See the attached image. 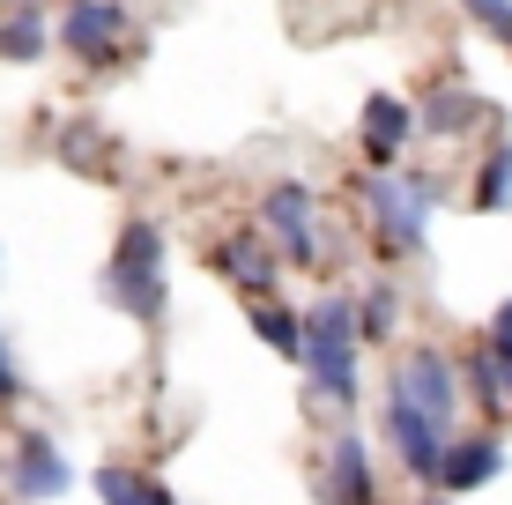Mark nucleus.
I'll list each match as a JSON object with an SVG mask.
<instances>
[{"label": "nucleus", "mask_w": 512, "mask_h": 505, "mask_svg": "<svg viewBox=\"0 0 512 505\" xmlns=\"http://www.w3.org/2000/svg\"><path fill=\"white\" fill-rule=\"evenodd\" d=\"M8 491L15 505H60L67 491H75V461L60 454V439L52 431H23L8 454Z\"/></svg>", "instance_id": "obj_11"}, {"label": "nucleus", "mask_w": 512, "mask_h": 505, "mask_svg": "<svg viewBox=\"0 0 512 505\" xmlns=\"http://www.w3.org/2000/svg\"><path fill=\"white\" fill-rule=\"evenodd\" d=\"M97 298L134 327H164L171 320V238L156 216H119L112 231V253L97 268Z\"/></svg>", "instance_id": "obj_2"}, {"label": "nucleus", "mask_w": 512, "mask_h": 505, "mask_svg": "<svg viewBox=\"0 0 512 505\" xmlns=\"http://www.w3.org/2000/svg\"><path fill=\"white\" fill-rule=\"evenodd\" d=\"M483 350H490V364H498V379H505V402H512V298L483 320Z\"/></svg>", "instance_id": "obj_21"}, {"label": "nucleus", "mask_w": 512, "mask_h": 505, "mask_svg": "<svg viewBox=\"0 0 512 505\" xmlns=\"http://www.w3.org/2000/svg\"><path fill=\"white\" fill-rule=\"evenodd\" d=\"M312 491H320V505H379V468H372V446H364L357 424L327 431L320 468H312Z\"/></svg>", "instance_id": "obj_9"}, {"label": "nucleus", "mask_w": 512, "mask_h": 505, "mask_svg": "<svg viewBox=\"0 0 512 505\" xmlns=\"http://www.w3.org/2000/svg\"><path fill=\"white\" fill-rule=\"evenodd\" d=\"M379 394H394V402L423 409L431 424L461 431V409H468V372H461V357H453V350H438V342H409V350H394V364H386V387H379Z\"/></svg>", "instance_id": "obj_6"}, {"label": "nucleus", "mask_w": 512, "mask_h": 505, "mask_svg": "<svg viewBox=\"0 0 512 505\" xmlns=\"http://www.w3.org/2000/svg\"><path fill=\"white\" fill-rule=\"evenodd\" d=\"M461 15L483 30V38H498V45L512 52V0H461Z\"/></svg>", "instance_id": "obj_22"}, {"label": "nucleus", "mask_w": 512, "mask_h": 505, "mask_svg": "<svg viewBox=\"0 0 512 505\" xmlns=\"http://www.w3.org/2000/svg\"><path fill=\"white\" fill-rule=\"evenodd\" d=\"M245 327L260 335V350L282 357V364H305V305H290L275 290V298H253L245 305Z\"/></svg>", "instance_id": "obj_15"}, {"label": "nucleus", "mask_w": 512, "mask_h": 505, "mask_svg": "<svg viewBox=\"0 0 512 505\" xmlns=\"http://www.w3.org/2000/svg\"><path fill=\"white\" fill-rule=\"evenodd\" d=\"M253 223L268 231V246L290 260L297 275H320L327 268V201L312 179H268L253 201Z\"/></svg>", "instance_id": "obj_5"}, {"label": "nucleus", "mask_w": 512, "mask_h": 505, "mask_svg": "<svg viewBox=\"0 0 512 505\" xmlns=\"http://www.w3.org/2000/svg\"><path fill=\"white\" fill-rule=\"evenodd\" d=\"M97 498L104 505H186L164 476H149V468H134V461H104L97 468Z\"/></svg>", "instance_id": "obj_18"}, {"label": "nucleus", "mask_w": 512, "mask_h": 505, "mask_svg": "<svg viewBox=\"0 0 512 505\" xmlns=\"http://www.w3.org/2000/svg\"><path fill=\"white\" fill-rule=\"evenodd\" d=\"M349 142H357V164L364 171H394L409 164V149L423 142V119H416V97L401 90H372L349 119Z\"/></svg>", "instance_id": "obj_8"}, {"label": "nucleus", "mask_w": 512, "mask_h": 505, "mask_svg": "<svg viewBox=\"0 0 512 505\" xmlns=\"http://www.w3.org/2000/svg\"><path fill=\"white\" fill-rule=\"evenodd\" d=\"M416 119H423V134H431V142H468V134L490 127V97L475 90V82L446 75V82H431V90L416 97Z\"/></svg>", "instance_id": "obj_12"}, {"label": "nucleus", "mask_w": 512, "mask_h": 505, "mask_svg": "<svg viewBox=\"0 0 512 505\" xmlns=\"http://www.w3.org/2000/svg\"><path fill=\"white\" fill-rule=\"evenodd\" d=\"M468 208H475V216H512V142H505V134L475 156V171H468Z\"/></svg>", "instance_id": "obj_17"}, {"label": "nucleus", "mask_w": 512, "mask_h": 505, "mask_svg": "<svg viewBox=\"0 0 512 505\" xmlns=\"http://www.w3.org/2000/svg\"><path fill=\"white\" fill-rule=\"evenodd\" d=\"M498 476H505V439H498V424H490V431H453L431 491L468 498V491H483V483H498Z\"/></svg>", "instance_id": "obj_13"}, {"label": "nucleus", "mask_w": 512, "mask_h": 505, "mask_svg": "<svg viewBox=\"0 0 512 505\" xmlns=\"http://www.w3.org/2000/svg\"><path fill=\"white\" fill-rule=\"evenodd\" d=\"M379 431H386V454L401 461V476L409 483H438V461H446V424H431L423 409L394 402V394H379Z\"/></svg>", "instance_id": "obj_10"}, {"label": "nucleus", "mask_w": 512, "mask_h": 505, "mask_svg": "<svg viewBox=\"0 0 512 505\" xmlns=\"http://www.w3.org/2000/svg\"><path fill=\"white\" fill-rule=\"evenodd\" d=\"M416 505H461V498H446V491H431V498H416Z\"/></svg>", "instance_id": "obj_24"}, {"label": "nucleus", "mask_w": 512, "mask_h": 505, "mask_svg": "<svg viewBox=\"0 0 512 505\" xmlns=\"http://www.w3.org/2000/svg\"><path fill=\"white\" fill-rule=\"evenodd\" d=\"M141 15L134 0H60L52 8V52L82 75H119L127 60H141Z\"/></svg>", "instance_id": "obj_4"}, {"label": "nucleus", "mask_w": 512, "mask_h": 505, "mask_svg": "<svg viewBox=\"0 0 512 505\" xmlns=\"http://www.w3.org/2000/svg\"><path fill=\"white\" fill-rule=\"evenodd\" d=\"M312 402L334 416H357L364 402V335H357V290H320L305 305V364Z\"/></svg>", "instance_id": "obj_3"}, {"label": "nucleus", "mask_w": 512, "mask_h": 505, "mask_svg": "<svg viewBox=\"0 0 512 505\" xmlns=\"http://www.w3.org/2000/svg\"><path fill=\"white\" fill-rule=\"evenodd\" d=\"M52 156H60L67 171H82V179H104V171L119 164V142L104 127H75V119H67V127H52Z\"/></svg>", "instance_id": "obj_19"}, {"label": "nucleus", "mask_w": 512, "mask_h": 505, "mask_svg": "<svg viewBox=\"0 0 512 505\" xmlns=\"http://www.w3.org/2000/svg\"><path fill=\"white\" fill-rule=\"evenodd\" d=\"M461 372H468V402L483 409V416H512V402H505V379H498V364H490L483 342H475V350L461 357Z\"/></svg>", "instance_id": "obj_20"}, {"label": "nucleus", "mask_w": 512, "mask_h": 505, "mask_svg": "<svg viewBox=\"0 0 512 505\" xmlns=\"http://www.w3.org/2000/svg\"><path fill=\"white\" fill-rule=\"evenodd\" d=\"M438 171L423 164H394V171H364L357 179V208H364V238H372L379 268H409L431 253V223H438Z\"/></svg>", "instance_id": "obj_1"}, {"label": "nucleus", "mask_w": 512, "mask_h": 505, "mask_svg": "<svg viewBox=\"0 0 512 505\" xmlns=\"http://www.w3.org/2000/svg\"><path fill=\"white\" fill-rule=\"evenodd\" d=\"M401 312H409V298H401L394 275L357 283V335H364V350H394L401 342Z\"/></svg>", "instance_id": "obj_16"}, {"label": "nucleus", "mask_w": 512, "mask_h": 505, "mask_svg": "<svg viewBox=\"0 0 512 505\" xmlns=\"http://www.w3.org/2000/svg\"><path fill=\"white\" fill-rule=\"evenodd\" d=\"M201 268L216 275L223 290H231V298H275L282 290V275H290V260H282L275 246H268V231H260V223H231V231H216L201 246Z\"/></svg>", "instance_id": "obj_7"}, {"label": "nucleus", "mask_w": 512, "mask_h": 505, "mask_svg": "<svg viewBox=\"0 0 512 505\" xmlns=\"http://www.w3.org/2000/svg\"><path fill=\"white\" fill-rule=\"evenodd\" d=\"M15 402H23V364H15V342H8V327H0V416Z\"/></svg>", "instance_id": "obj_23"}, {"label": "nucleus", "mask_w": 512, "mask_h": 505, "mask_svg": "<svg viewBox=\"0 0 512 505\" xmlns=\"http://www.w3.org/2000/svg\"><path fill=\"white\" fill-rule=\"evenodd\" d=\"M38 60H52V8L8 0L0 8V67H38Z\"/></svg>", "instance_id": "obj_14"}]
</instances>
